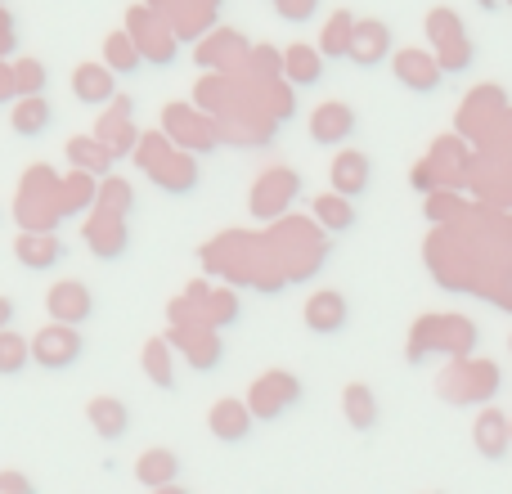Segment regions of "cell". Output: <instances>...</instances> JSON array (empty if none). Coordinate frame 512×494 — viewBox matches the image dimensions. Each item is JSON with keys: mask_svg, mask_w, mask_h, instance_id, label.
<instances>
[{"mask_svg": "<svg viewBox=\"0 0 512 494\" xmlns=\"http://www.w3.org/2000/svg\"><path fill=\"white\" fill-rule=\"evenodd\" d=\"M50 104H45L41 95H32V99H18L14 104V135H27V140H36V135H45L50 131Z\"/></svg>", "mask_w": 512, "mask_h": 494, "instance_id": "20", "label": "cell"}, {"mask_svg": "<svg viewBox=\"0 0 512 494\" xmlns=\"http://www.w3.org/2000/svg\"><path fill=\"white\" fill-rule=\"evenodd\" d=\"M301 319H306L310 333L337 337L346 328V319H351V306H346L342 292H315V297H306V310H301Z\"/></svg>", "mask_w": 512, "mask_h": 494, "instance_id": "9", "label": "cell"}, {"mask_svg": "<svg viewBox=\"0 0 512 494\" xmlns=\"http://www.w3.org/2000/svg\"><path fill=\"white\" fill-rule=\"evenodd\" d=\"M126 243H131V234H126L122 216H108V212H95L86 225V247L99 256V261H117V256L126 252Z\"/></svg>", "mask_w": 512, "mask_h": 494, "instance_id": "12", "label": "cell"}, {"mask_svg": "<svg viewBox=\"0 0 512 494\" xmlns=\"http://www.w3.org/2000/svg\"><path fill=\"white\" fill-rule=\"evenodd\" d=\"M144 364H149V382H153V387H158V391H176V369H171L167 342H149Z\"/></svg>", "mask_w": 512, "mask_h": 494, "instance_id": "25", "label": "cell"}, {"mask_svg": "<svg viewBox=\"0 0 512 494\" xmlns=\"http://www.w3.org/2000/svg\"><path fill=\"white\" fill-rule=\"evenodd\" d=\"M351 41H355V18H351V9H337L328 18L324 36H319V54L324 59H351Z\"/></svg>", "mask_w": 512, "mask_h": 494, "instance_id": "19", "label": "cell"}, {"mask_svg": "<svg viewBox=\"0 0 512 494\" xmlns=\"http://www.w3.org/2000/svg\"><path fill=\"white\" fill-rule=\"evenodd\" d=\"M180 454L171 450H144L140 459H135V481L149 490H162V486H180Z\"/></svg>", "mask_w": 512, "mask_h": 494, "instance_id": "14", "label": "cell"}, {"mask_svg": "<svg viewBox=\"0 0 512 494\" xmlns=\"http://www.w3.org/2000/svg\"><path fill=\"white\" fill-rule=\"evenodd\" d=\"M252 423H256V414L243 400H216L212 414H207V427H212V436L221 445H243L252 436Z\"/></svg>", "mask_w": 512, "mask_h": 494, "instance_id": "10", "label": "cell"}, {"mask_svg": "<svg viewBox=\"0 0 512 494\" xmlns=\"http://www.w3.org/2000/svg\"><path fill=\"white\" fill-rule=\"evenodd\" d=\"M504 5H508V9H512V0H504Z\"/></svg>", "mask_w": 512, "mask_h": 494, "instance_id": "32", "label": "cell"}, {"mask_svg": "<svg viewBox=\"0 0 512 494\" xmlns=\"http://www.w3.org/2000/svg\"><path fill=\"white\" fill-rule=\"evenodd\" d=\"M14 315H18V306L9 297H0V333H9V328H14Z\"/></svg>", "mask_w": 512, "mask_h": 494, "instance_id": "29", "label": "cell"}, {"mask_svg": "<svg viewBox=\"0 0 512 494\" xmlns=\"http://www.w3.org/2000/svg\"><path fill=\"white\" fill-rule=\"evenodd\" d=\"M472 445H477V454H481V459H490V463L508 459V450H512V418L499 405L481 409L477 423H472Z\"/></svg>", "mask_w": 512, "mask_h": 494, "instance_id": "7", "label": "cell"}, {"mask_svg": "<svg viewBox=\"0 0 512 494\" xmlns=\"http://www.w3.org/2000/svg\"><path fill=\"white\" fill-rule=\"evenodd\" d=\"M328 185H333V194L351 198V203L360 194H369V185H373L369 153H360V149H351V144H346V149L333 158V167H328Z\"/></svg>", "mask_w": 512, "mask_h": 494, "instance_id": "6", "label": "cell"}, {"mask_svg": "<svg viewBox=\"0 0 512 494\" xmlns=\"http://www.w3.org/2000/svg\"><path fill=\"white\" fill-rule=\"evenodd\" d=\"M342 414H346V423H351L355 432H373V427H378V418H382L373 387H364V382H351V387L342 391Z\"/></svg>", "mask_w": 512, "mask_h": 494, "instance_id": "17", "label": "cell"}, {"mask_svg": "<svg viewBox=\"0 0 512 494\" xmlns=\"http://www.w3.org/2000/svg\"><path fill=\"white\" fill-rule=\"evenodd\" d=\"M32 364V342L23 333H0V378H18V373Z\"/></svg>", "mask_w": 512, "mask_h": 494, "instance_id": "22", "label": "cell"}, {"mask_svg": "<svg viewBox=\"0 0 512 494\" xmlns=\"http://www.w3.org/2000/svg\"><path fill=\"white\" fill-rule=\"evenodd\" d=\"M0 494H36L23 472H0Z\"/></svg>", "mask_w": 512, "mask_h": 494, "instance_id": "27", "label": "cell"}, {"mask_svg": "<svg viewBox=\"0 0 512 494\" xmlns=\"http://www.w3.org/2000/svg\"><path fill=\"white\" fill-rule=\"evenodd\" d=\"M153 494H189L185 486H162V490H153Z\"/></svg>", "mask_w": 512, "mask_h": 494, "instance_id": "31", "label": "cell"}, {"mask_svg": "<svg viewBox=\"0 0 512 494\" xmlns=\"http://www.w3.org/2000/svg\"><path fill=\"white\" fill-rule=\"evenodd\" d=\"M391 72H396V81L405 90H414V95H432V90H441V81H445V68L432 50H396Z\"/></svg>", "mask_w": 512, "mask_h": 494, "instance_id": "2", "label": "cell"}, {"mask_svg": "<svg viewBox=\"0 0 512 494\" xmlns=\"http://www.w3.org/2000/svg\"><path fill=\"white\" fill-rule=\"evenodd\" d=\"M45 310H50L54 324H68V328H81L90 315H95V297H90V288L81 279H63L50 288V297H45Z\"/></svg>", "mask_w": 512, "mask_h": 494, "instance_id": "5", "label": "cell"}, {"mask_svg": "<svg viewBox=\"0 0 512 494\" xmlns=\"http://www.w3.org/2000/svg\"><path fill=\"white\" fill-rule=\"evenodd\" d=\"M499 5H504V0H477V9H486V14H495Z\"/></svg>", "mask_w": 512, "mask_h": 494, "instance_id": "30", "label": "cell"}, {"mask_svg": "<svg viewBox=\"0 0 512 494\" xmlns=\"http://www.w3.org/2000/svg\"><path fill=\"white\" fill-rule=\"evenodd\" d=\"M319 0H283V18H292V23H301V18H310V9H315Z\"/></svg>", "mask_w": 512, "mask_h": 494, "instance_id": "28", "label": "cell"}, {"mask_svg": "<svg viewBox=\"0 0 512 494\" xmlns=\"http://www.w3.org/2000/svg\"><path fill=\"white\" fill-rule=\"evenodd\" d=\"M436 59H441L445 77H450V72H468V68H472V59H477V50H472L468 32H459V36H450V41L436 45Z\"/></svg>", "mask_w": 512, "mask_h": 494, "instance_id": "24", "label": "cell"}, {"mask_svg": "<svg viewBox=\"0 0 512 494\" xmlns=\"http://www.w3.org/2000/svg\"><path fill=\"white\" fill-rule=\"evenodd\" d=\"M387 59H396V54H391V27L378 23V18L355 23V41H351L355 68H378V63H387Z\"/></svg>", "mask_w": 512, "mask_h": 494, "instance_id": "11", "label": "cell"}, {"mask_svg": "<svg viewBox=\"0 0 512 494\" xmlns=\"http://www.w3.org/2000/svg\"><path fill=\"white\" fill-rule=\"evenodd\" d=\"M14 77H18V95L23 99H32V95H41L45 90V68L41 63H18Z\"/></svg>", "mask_w": 512, "mask_h": 494, "instance_id": "26", "label": "cell"}, {"mask_svg": "<svg viewBox=\"0 0 512 494\" xmlns=\"http://www.w3.org/2000/svg\"><path fill=\"white\" fill-rule=\"evenodd\" d=\"M104 63L117 72V77H135V72H140V63H144L140 59V45H135L126 32H113V36H108V45H104Z\"/></svg>", "mask_w": 512, "mask_h": 494, "instance_id": "21", "label": "cell"}, {"mask_svg": "<svg viewBox=\"0 0 512 494\" xmlns=\"http://www.w3.org/2000/svg\"><path fill=\"white\" fill-rule=\"evenodd\" d=\"M86 418L90 427L99 432V441H126V432H131V409H126V400L117 396H95L86 405Z\"/></svg>", "mask_w": 512, "mask_h": 494, "instance_id": "13", "label": "cell"}, {"mask_svg": "<svg viewBox=\"0 0 512 494\" xmlns=\"http://www.w3.org/2000/svg\"><path fill=\"white\" fill-rule=\"evenodd\" d=\"M283 72H288L292 86H319L324 81V54L306 41H292L283 50Z\"/></svg>", "mask_w": 512, "mask_h": 494, "instance_id": "15", "label": "cell"}, {"mask_svg": "<svg viewBox=\"0 0 512 494\" xmlns=\"http://www.w3.org/2000/svg\"><path fill=\"white\" fill-rule=\"evenodd\" d=\"M355 135V108L342 99H328L310 113V140L324 144V149H346Z\"/></svg>", "mask_w": 512, "mask_h": 494, "instance_id": "4", "label": "cell"}, {"mask_svg": "<svg viewBox=\"0 0 512 494\" xmlns=\"http://www.w3.org/2000/svg\"><path fill=\"white\" fill-rule=\"evenodd\" d=\"M18 252V265H27V270H50V265H59L63 256H68V247H63L54 234H23V239L14 243Z\"/></svg>", "mask_w": 512, "mask_h": 494, "instance_id": "16", "label": "cell"}, {"mask_svg": "<svg viewBox=\"0 0 512 494\" xmlns=\"http://www.w3.org/2000/svg\"><path fill=\"white\" fill-rule=\"evenodd\" d=\"M301 400V382L292 378V373H270V378H261L252 387V400H248V409L261 423H274L279 414H288L292 405Z\"/></svg>", "mask_w": 512, "mask_h": 494, "instance_id": "3", "label": "cell"}, {"mask_svg": "<svg viewBox=\"0 0 512 494\" xmlns=\"http://www.w3.org/2000/svg\"><path fill=\"white\" fill-rule=\"evenodd\" d=\"M72 95H77V104L86 108H104L117 99V72L108 68V63H81L77 72H72Z\"/></svg>", "mask_w": 512, "mask_h": 494, "instance_id": "8", "label": "cell"}, {"mask_svg": "<svg viewBox=\"0 0 512 494\" xmlns=\"http://www.w3.org/2000/svg\"><path fill=\"white\" fill-rule=\"evenodd\" d=\"M68 158H72V167H81V171H99V176H104V171L113 167L117 153H108L104 144L90 140V135H77V140L68 144Z\"/></svg>", "mask_w": 512, "mask_h": 494, "instance_id": "23", "label": "cell"}, {"mask_svg": "<svg viewBox=\"0 0 512 494\" xmlns=\"http://www.w3.org/2000/svg\"><path fill=\"white\" fill-rule=\"evenodd\" d=\"M81 355H86V337L68 324H45L41 333L32 337V364H41V369H50V373L77 369Z\"/></svg>", "mask_w": 512, "mask_h": 494, "instance_id": "1", "label": "cell"}, {"mask_svg": "<svg viewBox=\"0 0 512 494\" xmlns=\"http://www.w3.org/2000/svg\"><path fill=\"white\" fill-rule=\"evenodd\" d=\"M310 212H315V221L324 225L328 234H346L360 225V216H355V203L342 194H319L315 203H310Z\"/></svg>", "mask_w": 512, "mask_h": 494, "instance_id": "18", "label": "cell"}]
</instances>
